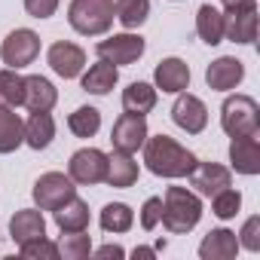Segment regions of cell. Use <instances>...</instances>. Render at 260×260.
<instances>
[{
	"label": "cell",
	"mask_w": 260,
	"mask_h": 260,
	"mask_svg": "<svg viewBox=\"0 0 260 260\" xmlns=\"http://www.w3.org/2000/svg\"><path fill=\"white\" fill-rule=\"evenodd\" d=\"M10 236L16 245H25L31 239H40L46 236V217L40 208H19L13 217H10Z\"/></svg>",
	"instance_id": "cell-20"
},
{
	"label": "cell",
	"mask_w": 260,
	"mask_h": 260,
	"mask_svg": "<svg viewBox=\"0 0 260 260\" xmlns=\"http://www.w3.org/2000/svg\"><path fill=\"white\" fill-rule=\"evenodd\" d=\"M31 196H34V205L40 211H55L58 205H64L71 196H77V184L71 181V175L64 172H43L34 187H31Z\"/></svg>",
	"instance_id": "cell-7"
},
{
	"label": "cell",
	"mask_w": 260,
	"mask_h": 260,
	"mask_svg": "<svg viewBox=\"0 0 260 260\" xmlns=\"http://www.w3.org/2000/svg\"><path fill=\"white\" fill-rule=\"evenodd\" d=\"M25 101V77L13 68L0 71V107H22Z\"/></svg>",
	"instance_id": "cell-30"
},
{
	"label": "cell",
	"mask_w": 260,
	"mask_h": 260,
	"mask_svg": "<svg viewBox=\"0 0 260 260\" xmlns=\"http://www.w3.org/2000/svg\"><path fill=\"white\" fill-rule=\"evenodd\" d=\"M116 83H119V68H113V64H107L101 58L95 64H89V71L80 74V86L89 95H107Z\"/></svg>",
	"instance_id": "cell-21"
},
{
	"label": "cell",
	"mask_w": 260,
	"mask_h": 260,
	"mask_svg": "<svg viewBox=\"0 0 260 260\" xmlns=\"http://www.w3.org/2000/svg\"><path fill=\"white\" fill-rule=\"evenodd\" d=\"M68 25L83 37H104L113 28V0H71Z\"/></svg>",
	"instance_id": "cell-3"
},
{
	"label": "cell",
	"mask_w": 260,
	"mask_h": 260,
	"mask_svg": "<svg viewBox=\"0 0 260 260\" xmlns=\"http://www.w3.org/2000/svg\"><path fill=\"white\" fill-rule=\"evenodd\" d=\"M104 172H107V153L98 147H80L68 159V175L77 187L104 184Z\"/></svg>",
	"instance_id": "cell-8"
},
{
	"label": "cell",
	"mask_w": 260,
	"mask_h": 260,
	"mask_svg": "<svg viewBox=\"0 0 260 260\" xmlns=\"http://www.w3.org/2000/svg\"><path fill=\"white\" fill-rule=\"evenodd\" d=\"M144 166L150 175L166 178V181H178L187 178L196 169V153L187 150L181 141H175L172 135H147L144 141Z\"/></svg>",
	"instance_id": "cell-1"
},
{
	"label": "cell",
	"mask_w": 260,
	"mask_h": 260,
	"mask_svg": "<svg viewBox=\"0 0 260 260\" xmlns=\"http://www.w3.org/2000/svg\"><path fill=\"white\" fill-rule=\"evenodd\" d=\"M55 104H58V89L52 86V80H46L40 74L25 77V101H22V107H28L31 113H40V110H52Z\"/></svg>",
	"instance_id": "cell-19"
},
{
	"label": "cell",
	"mask_w": 260,
	"mask_h": 260,
	"mask_svg": "<svg viewBox=\"0 0 260 260\" xmlns=\"http://www.w3.org/2000/svg\"><path fill=\"white\" fill-rule=\"evenodd\" d=\"M236 239H239V248L257 254V251H260V214H251V217L242 223V230L236 233Z\"/></svg>",
	"instance_id": "cell-34"
},
{
	"label": "cell",
	"mask_w": 260,
	"mask_h": 260,
	"mask_svg": "<svg viewBox=\"0 0 260 260\" xmlns=\"http://www.w3.org/2000/svg\"><path fill=\"white\" fill-rule=\"evenodd\" d=\"M147 52V40L135 31H122V34H110L104 40H98L95 55L113 68H125V64H135L141 55Z\"/></svg>",
	"instance_id": "cell-5"
},
{
	"label": "cell",
	"mask_w": 260,
	"mask_h": 260,
	"mask_svg": "<svg viewBox=\"0 0 260 260\" xmlns=\"http://www.w3.org/2000/svg\"><path fill=\"white\" fill-rule=\"evenodd\" d=\"M46 61H49L52 74H58L61 80H77L86 68V49L71 40H55L46 52Z\"/></svg>",
	"instance_id": "cell-11"
},
{
	"label": "cell",
	"mask_w": 260,
	"mask_h": 260,
	"mask_svg": "<svg viewBox=\"0 0 260 260\" xmlns=\"http://www.w3.org/2000/svg\"><path fill=\"white\" fill-rule=\"evenodd\" d=\"M61 7V0H25V13L31 19H52Z\"/></svg>",
	"instance_id": "cell-36"
},
{
	"label": "cell",
	"mask_w": 260,
	"mask_h": 260,
	"mask_svg": "<svg viewBox=\"0 0 260 260\" xmlns=\"http://www.w3.org/2000/svg\"><path fill=\"white\" fill-rule=\"evenodd\" d=\"M159 217H162V196H147L144 205H141V214H138L141 226H144L147 233H153V230L159 226Z\"/></svg>",
	"instance_id": "cell-35"
},
{
	"label": "cell",
	"mask_w": 260,
	"mask_h": 260,
	"mask_svg": "<svg viewBox=\"0 0 260 260\" xmlns=\"http://www.w3.org/2000/svg\"><path fill=\"white\" fill-rule=\"evenodd\" d=\"M239 208H242V193L233 190V187H226V190L211 196V214L217 220H233L239 214Z\"/></svg>",
	"instance_id": "cell-32"
},
{
	"label": "cell",
	"mask_w": 260,
	"mask_h": 260,
	"mask_svg": "<svg viewBox=\"0 0 260 260\" xmlns=\"http://www.w3.org/2000/svg\"><path fill=\"white\" fill-rule=\"evenodd\" d=\"M98 223H101L104 233L119 236V233H128L135 226V211H132V205H125V202H107L101 208V214H98Z\"/></svg>",
	"instance_id": "cell-27"
},
{
	"label": "cell",
	"mask_w": 260,
	"mask_h": 260,
	"mask_svg": "<svg viewBox=\"0 0 260 260\" xmlns=\"http://www.w3.org/2000/svg\"><path fill=\"white\" fill-rule=\"evenodd\" d=\"M52 217H55V226L61 230V233H80V230H89V205L80 199V196H71L64 205H58L55 211H52Z\"/></svg>",
	"instance_id": "cell-24"
},
{
	"label": "cell",
	"mask_w": 260,
	"mask_h": 260,
	"mask_svg": "<svg viewBox=\"0 0 260 260\" xmlns=\"http://www.w3.org/2000/svg\"><path fill=\"white\" fill-rule=\"evenodd\" d=\"M187 178H190V190L205 199L233 187V172H230V166H220V162H196V169Z\"/></svg>",
	"instance_id": "cell-12"
},
{
	"label": "cell",
	"mask_w": 260,
	"mask_h": 260,
	"mask_svg": "<svg viewBox=\"0 0 260 260\" xmlns=\"http://www.w3.org/2000/svg\"><path fill=\"white\" fill-rule=\"evenodd\" d=\"M138 162H135V153H122V150H113L107 153V172H104V184L107 187H116V190H128L138 184Z\"/></svg>",
	"instance_id": "cell-16"
},
{
	"label": "cell",
	"mask_w": 260,
	"mask_h": 260,
	"mask_svg": "<svg viewBox=\"0 0 260 260\" xmlns=\"http://www.w3.org/2000/svg\"><path fill=\"white\" fill-rule=\"evenodd\" d=\"M25 144V122L13 107H0V156L16 153Z\"/></svg>",
	"instance_id": "cell-26"
},
{
	"label": "cell",
	"mask_w": 260,
	"mask_h": 260,
	"mask_svg": "<svg viewBox=\"0 0 260 260\" xmlns=\"http://www.w3.org/2000/svg\"><path fill=\"white\" fill-rule=\"evenodd\" d=\"M37 55H40V34L31 31V28H16L0 43V61L13 71H22V68L34 64Z\"/></svg>",
	"instance_id": "cell-6"
},
{
	"label": "cell",
	"mask_w": 260,
	"mask_h": 260,
	"mask_svg": "<svg viewBox=\"0 0 260 260\" xmlns=\"http://www.w3.org/2000/svg\"><path fill=\"white\" fill-rule=\"evenodd\" d=\"M19 254H22L25 260H58V257H61V254H58V242H49L46 236L19 245Z\"/></svg>",
	"instance_id": "cell-33"
},
{
	"label": "cell",
	"mask_w": 260,
	"mask_h": 260,
	"mask_svg": "<svg viewBox=\"0 0 260 260\" xmlns=\"http://www.w3.org/2000/svg\"><path fill=\"white\" fill-rule=\"evenodd\" d=\"M199 220H202V196L193 193L190 187H166L159 223L172 236H187L190 230L199 226Z\"/></svg>",
	"instance_id": "cell-2"
},
{
	"label": "cell",
	"mask_w": 260,
	"mask_h": 260,
	"mask_svg": "<svg viewBox=\"0 0 260 260\" xmlns=\"http://www.w3.org/2000/svg\"><path fill=\"white\" fill-rule=\"evenodd\" d=\"M147 116L144 113H122L116 116L113 128H110V144L113 150H122V153H138L147 141Z\"/></svg>",
	"instance_id": "cell-10"
},
{
	"label": "cell",
	"mask_w": 260,
	"mask_h": 260,
	"mask_svg": "<svg viewBox=\"0 0 260 260\" xmlns=\"http://www.w3.org/2000/svg\"><path fill=\"white\" fill-rule=\"evenodd\" d=\"M52 141H55V119H52V113L49 110L31 113L25 119V144L31 150H46Z\"/></svg>",
	"instance_id": "cell-22"
},
{
	"label": "cell",
	"mask_w": 260,
	"mask_h": 260,
	"mask_svg": "<svg viewBox=\"0 0 260 260\" xmlns=\"http://www.w3.org/2000/svg\"><path fill=\"white\" fill-rule=\"evenodd\" d=\"M223 40L251 46L257 40V10H242V13H223Z\"/></svg>",
	"instance_id": "cell-18"
},
{
	"label": "cell",
	"mask_w": 260,
	"mask_h": 260,
	"mask_svg": "<svg viewBox=\"0 0 260 260\" xmlns=\"http://www.w3.org/2000/svg\"><path fill=\"white\" fill-rule=\"evenodd\" d=\"M220 128L230 138L260 132V104L251 95H226L220 104Z\"/></svg>",
	"instance_id": "cell-4"
},
{
	"label": "cell",
	"mask_w": 260,
	"mask_h": 260,
	"mask_svg": "<svg viewBox=\"0 0 260 260\" xmlns=\"http://www.w3.org/2000/svg\"><path fill=\"white\" fill-rule=\"evenodd\" d=\"M230 172L245 175V178L260 175V132L239 135L230 141Z\"/></svg>",
	"instance_id": "cell-13"
},
{
	"label": "cell",
	"mask_w": 260,
	"mask_h": 260,
	"mask_svg": "<svg viewBox=\"0 0 260 260\" xmlns=\"http://www.w3.org/2000/svg\"><path fill=\"white\" fill-rule=\"evenodd\" d=\"M153 86H156V92H166V95H178V92L190 89V64L178 55L162 58L153 68Z\"/></svg>",
	"instance_id": "cell-15"
},
{
	"label": "cell",
	"mask_w": 260,
	"mask_h": 260,
	"mask_svg": "<svg viewBox=\"0 0 260 260\" xmlns=\"http://www.w3.org/2000/svg\"><path fill=\"white\" fill-rule=\"evenodd\" d=\"M68 128L77 138H95L98 128H101V110L92 107V104L77 107L74 113H68Z\"/></svg>",
	"instance_id": "cell-29"
},
{
	"label": "cell",
	"mask_w": 260,
	"mask_h": 260,
	"mask_svg": "<svg viewBox=\"0 0 260 260\" xmlns=\"http://www.w3.org/2000/svg\"><path fill=\"white\" fill-rule=\"evenodd\" d=\"M156 98H159V92H156L153 83L135 80V83H128V86L122 89V110H125V113H144V116H147V113L156 107Z\"/></svg>",
	"instance_id": "cell-25"
},
{
	"label": "cell",
	"mask_w": 260,
	"mask_h": 260,
	"mask_svg": "<svg viewBox=\"0 0 260 260\" xmlns=\"http://www.w3.org/2000/svg\"><path fill=\"white\" fill-rule=\"evenodd\" d=\"M113 19L125 31H138L150 19V0H113Z\"/></svg>",
	"instance_id": "cell-28"
},
{
	"label": "cell",
	"mask_w": 260,
	"mask_h": 260,
	"mask_svg": "<svg viewBox=\"0 0 260 260\" xmlns=\"http://www.w3.org/2000/svg\"><path fill=\"white\" fill-rule=\"evenodd\" d=\"M245 80V61L236 55H220L205 68V83L214 92H233Z\"/></svg>",
	"instance_id": "cell-14"
},
{
	"label": "cell",
	"mask_w": 260,
	"mask_h": 260,
	"mask_svg": "<svg viewBox=\"0 0 260 260\" xmlns=\"http://www.w3.org/2000/svg\"><path fill=\"white\" fill-rule=\"evenodd\" d=\"M95 257H101V260H110V257H125V248H119V245H101L98 251H95Z\"/></svg>",
	"instance_id": "cell-38"
},
{
	"label": "cell",
	"mask_w": 260,
	"mask_h": 260,
	"mask_svg": "<svg viewBox=\"0 0 260 260\" xmlns=\"http://www.w3.org/2000/svg\"><path fill=\"white\" fill-rule=\"evenodd\" d=\"M132 257L138 260V257H144V260H153L156 257V245L153 248H147V245H138V248H132Z\"/></svg>",
	"instance_id": "cell-39"
},
{
	"label": "cell",
	"mask_w": 260,
	"mask_h": 260,
	"mask_svg": "<svg viewBox=\"0 0 260 260\" xmlns=\"http://www.w3.org/2000/svg\"><path fill=\"white\" fill-rule=\"evenodd\" d=\"M196 34L205 46L223 43V10L214 4H202L196 10Z\"/></svg>",
	"instance_id": "cell-23"
},
{
	"label": "cell",
	"mask_w": 260,
	"mask_h": 260,
	"mask_svg": "<svg viewBox=\"0 0 260 260\" xmlns=\"http://www.w3.org/2000/svg\"><path fill=\"white\" fill-rule=\"evenodd\" d=\"M175 4H178V0H175Z\"/></svg>",
	"instance_id": "cell-40"
},
{
	"label": "cell",
	"mask_w": 260,
	"mask_h": 260,
	"mask_svg": "<svg viewBox=\"0 0 260 260\" xmlns=\"http://www.w3.org/2000/svg\"><path fill=\"white\" fill-rule=\"evenodd\" d=\"M239 239L233 230L226 226H217V230H208L205 239L199 242V257L202 260H233L239 254Z\"/></svg>",
	"instance_id": "cell-17"
},
{
	"label": "cell",
	"mask_w": 260,
	"mask_h": 260,
	"mask_svg": "<svg viewBox=\"0 0 260 260\" xmlns=\"http://www.w3.org/2000/svg\"><path fill=\"white\" fill-rule=\"evenodd\" d=\"M223 13H242V10H257V0H220Z\"/></svg>",
	"instance_id": "cell-37"
},
{
	"label": "cell",
	"mask_w": 260,
	"mask_h": 260,
	"mask_svg": "<svg viewBox=\"0 0 260 260\" xmlns=\"http://www.w3.org/2000/svg\"><path fill=\"white\" fill-rule=\"evenodd\" d=\"M58 254L64 260H86L92 254V236H86V230H80V233H61Z\"/></svg>",
	"instance_id": "cell-31"
},
{
	"label": "cell",
	"mask_w": 260,
	"mask_h": 260,
	"mask_svg": "<svg viewBox=\"0 0 260 260\" xmlns=\"http://www.w3.org/2000/svg\"><path fill=\"white\" fill-rule=\"evenodd\" d=\"M172 122L187 135H202L205 125H208V107L199 95L193 92H178L175 95V104H172Z\"/></svg>",
	"instance_id": "cell-9"
}]
</instances>
